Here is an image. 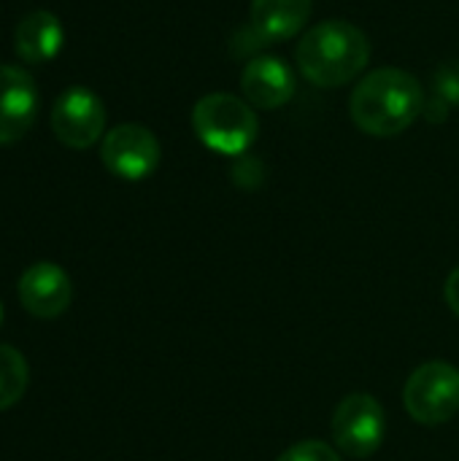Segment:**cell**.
Masks as SVG:
<instances>
[{"mask_svg":"<svg viewBox=\"0 0 459 461\" xmlns=\"http://www.w3.org/2000/svg\"><path fill=\"white\" fill-rule=\"evenodd\" d=\"M425 113V92L417 76L403 68H376L363 76L349 97V116L357 130L373 138L406 132Z\"/></svg>","mask_w":459,"mask_h":461,"instance_id":"cell-1","label":"cell"},{"mask_svg":"<svg viewBox=\"0 0 459 461\" xmlns=\"http://www.w3.org/2000/svg\"><path fill=\"white\" fill-rule=\"evenodd\" d=\"M295 59L311 84L335 89L354 81L368 68L371 41L357 24L346 19H327L303 32Z\"/></svg>","mask_w":459,"mask_h":461,"instance_id":"cell-2","label":"cell"},{"mask_svg":"<svg viewBox=\"0 0 459 461\" xmlns=\"http://www.w3.org/2000/svg\"><path fill=\"white\" fill-rule=\"evenodd\" d=\"M192 130L203 146L216 154L238 157L257 140L260 122L254 105L230 92H214L195 103Z\"/></svg>","mask_w":459,"mask_h":461,"instance_id":"cell-3","label":"cell"},{"mask_svg":"<svg viewBox=\"0 0 459 461\" xmlns=\"http://www.w3.org/2000/svg\"><path fill=\"white\" fill-rule=\"evenodd\" d=\"M406 411L414 421L436 427L459 413V370L446 362H427L417 367L403 392Z\"/></svg>","mask_w":459,"mask_h":461,"instance_id":"cell-4","label":"cell"},{"mask_svg":"<svg viewBox=\"0 0 459 461\" xmlns=\"http://www.w3.org/2000/svg\"><path fill=\"white\" fill-rule=\"evenodd\" d=\"M387 435V416L376 397L349 394L333 413V440L338 451L354 459L376 454Z\"/></svg>","mask_w":459,"mask_h":461,"instance_id":"cell-5","label":"cell"},{"mask_svg":"<svg viewBox=\"0 0 459 461\" xmlns=\"http://www.w3.org/2000/svg\"><path fill=\"white\" fill-rule=\"evenodd\" d=\"M51 132L65 149L84 151L106 135V105L87 86H68L51 105Z\"/></svg>","mask_w":459,"mask_h":461,"instance_id":"cell-6","label":"cell"},{"mask_svg":"<svg viewBox=\"0 0 459 461\" xmlns=\"http://www.w3.org/2000/svg\"><path fill=\"white\" fill-rule=\"evenodd\" d=\"M100 159L111 176L141 181L160 165V140L143 124H116L100 140Z\"/></svg>","mask_w":459,"mask_h":461,"instance_id":"cell-7","label":"cell"},{"mask_svg":"<svg viewBox=\"0 0 459 461\" xmlns=\"http://www.w3.org/2000/svg\"><path fill=\"white\" fill-rule=\"evenodd\" d=\"M38 86L19 65L0 62V146L22 140L38 116Z\"/></svg>","mask_w":459,"mask_h":461,"instance_id":"cell-8","label":"cell"},{"mask_svg":"<svg viewBox=\"0 0 459 461\" xmlns=\"http://www.w3.org/2000/svg\"><path fill=\"white\" fill-rule=\"evenodd\" d=\"M19 300L38 319H57L70 308L73 284L54 262H35L19 278Z\"/></svg>","mask_w":459,"mask_h":461,"instance_id":"cell-9","label":"cell"},{"mask_svg":"<svg viewBox=\"0 0 459 461\" xmlns=\"http://www.w3.org/2000/svg\"><path fill=\"white\" fill-rule=\"evenodd\" d=\"M241 92L249 105L262 111H276L287 105L295 95V73L279 57H254L241 70Z\"/></svg>","mask_w":459,"mask_h":461,"instance_id":"cell-10","label":"cell"},{"mask_svg":"<svg viewBox=\"0 0 459 461\" xmlns=\"http://www.w3.org/2000/svg\"><path fill=\"white\" fill-rule=\"evenodd\" d=\"M65 43V27L57 19V14L46 8H35L24 14L14 27V51L22 62L43 65L51 62Z\"/></svg>","mask_w":459,"mask_h":461,"instance_id":"cell-11","label":"cell"},{"mask_svg":"<svg viewBox=\"0 0 459 461\" xmlns=\"http://www.w3.org/2000/svg\"><path fill=\"white\" fill-rule=\"evenodd\" d=\"M311 16V0H252V27L265 43L295 38Z\"/></svg>","mask_w":459,"mask_h":461,"instance_id":"cell-12","label":"cell"},{"mask_svg":"<svg viewBox=\"0 0 459 461\" xmlns=\"http://www.w3.org/2000/svg\"><path fill=\"white\" fill-rule=\"evenodd\" d=\"M30 384V367L27 359L14 348L0 343V411L14 408Z\"/></svg>","mask_w":459,"mask_h":461,"instance_id":"cell-13","label":"cell"},{"mask_svg":"<svg viewBox=\"0 0 459 461\" xmlns=\"http://www.w3.org/2000/svg\"><path fill=\"white\" fill-rule=\"evenodd\" d=\"M276 461H341V456L322 440H303L287 448Z\"/></svg>","mask_w":459,"mask_h":461,"instance_id":"cell-14","label":"cell"},{"mask_svg":"<svg viewBox=\"0 0 459 461\" xmlns=\"http://www.w3.org/2000/svg\"><path fill=\"white\" fill-rule=\"evenodd\" d=\"M436 97L449 108L459 105V65H444L436 76Z\"/></svg>","mask_w":459,"mask_h":461,"instance_id":"cell-15","label":"cell"},{"mask_svg":"<svg viewBox=\"0 0 459 461\" xmlns=\"http://www.w3.org/2000/svg\"><path fill=\"white\" fill-rule=\"evenodd\" d=\"M444 294H446V303H449V308H452V311H454V313L459 316V267H454V270L449 273Z\"/></svg>","mask_w":459,"mask_h":461,"instance_id":"cell-16","label":"cell"},{"mask_svg":"<svg viewBox=\"0 0 459 461\" xmlns=\"http://www.w3.org/2000/svg\"><path fill=\"white\" fill-rule=\"evenodd\" d=\"M0 324H3V303H0Z\"/></svg>","mask_w":459,"mask_h":461,"instance_id":"cell-17","label":"cell"}]
</instances>
